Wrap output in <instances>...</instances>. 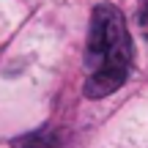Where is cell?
I'll return each mask as SVG.
<instances>
[{"label":"cell","instance_id":"cell-1","mask_svg":"<svg viewBox=\"0 0 148 148\" xmlns=\"http://www.w3.org/2000/svg\"><path fill=\"white\" fill-rule=\"evenodd\" d=\"M85 96L101 99V96L118 90L129 77L132 69V36L123 14L110 3L93 8L88 30V47H85Z\"/></svg>","mask_w":148,"mask_h":148},{"label":"cell","instance_id":"cell-2","mask_svg":"<svg viewBox=\"0 0 148 148\" xmlns=\"http://www.w3.org/2000/svg\"><path fill=\"white\" fill-rule=\"evenodd\" d=\"M14 148H60V137L49 129H41V132H33V134L14 140Z\"/></svg>","mask_w":148,"mask_h":148},{"label":"cell","instance_id":"cell-3","mask_svg":"<svg viewBox=\"0 0 148 148\" xmlns=\"http://www.w3.org/2000/svg\"><path fill=\"white\" fill-rule=\"evenodd\" d=\"M140 27H143V33H145V38H148V0H145L143 11H140Z\"/></svg>","mask_w":148,"mask_h":148}]
</instances>
